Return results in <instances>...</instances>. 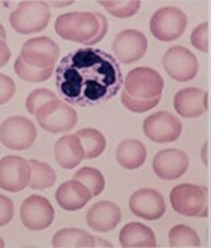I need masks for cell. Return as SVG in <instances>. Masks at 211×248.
Listing matches in <instances>:
<instances>
[{"label":"cell","instance_id":"e575fe53","mask_svg":"<svg viewBox=\"0 0 211 248\" xmlns=\"http://www.w3.org/2000/svg\"><path fill=\"white\" fill-rule=\"evenodd\" d=\"M96 16H97V19H98V23H100V29H98V33H97V36L93 39V41H90L87 45H94V44H98L101 39H104V36H106V33H107V29H109V23H107V19L101 15V13H96Z\"/></svg>","mask_w":211,"mask_h":248},{"label":"cell","instance_id":"8992f818","mask_svg":"<svg viewBox=\"0 0 211 248\" xmlns=\"http://www.w3.org/2000/svg\"><path fill=\"white\" fill-rule=\"evenodd\" d=\"M187 25L188 17L182 10L178 7H162L158 9L152 16L149 28L156 39L162 42H171L178 39L185 32Z\"/></svg>","mask_w":211,"mask_h":248},{"label":"cell","instance_id":"3957f363","mask_svg":"<svg viewBox=\"0 0 211 248\" xmlns=\"http://www.w3.org/2000/svg\"><path fill=\"white\" fill-rule=\"evenodd\" d=\"M51 19V10L47 1H20L10 15V26L22 35L44 31Z\"/></svg>","mask_w":211,"mask_h":248},{"label":"cell","instance_id":"83f0119b","mask_svg":"<svg viewBox=\"0 0 211 248\" xmlns=\"http://www.w3.org/2000/svg\"><path fill=\"white\" fill-rule=\"evenodd\" d=\"M54 71V66L49 68H33L28 63H25L23 60L19 57L15 62V72L17 74V77L26 82H42L47 81L48 78H51Z\"/></svg>","mask_w":211,"mask_h":248},{"label":"cell","instance_id":"4316f807","mask_svg":"<svg viewBox=\"0 0 211 248\" xmlns=\"http://www.w3.org/2000/svg\"><path fill=\"white\" fill-rule=\"evenodd\" d=\"M169 246L172 248L200 247V237L187 225H175L169 231Z\"/></svg>","mask_w":211,"mask_h":248},{"label":"cell","instance_id":"52a82bcc","mask_svg":"<svg viewBox=\"0 0 211 248\" xmlns=\"http://www.w3.org/2000/svg\"><path fill=\"white\" fill-rule=\"evenodd\" d=\"M125 91L133 97L141 100L156 98L162 95L165 82L163 78L155 69L147 66H141L132 69L123 81Z\"/></svg>","mask_w":211,"mask_h":248},{"label":"cell","instance_id":"4fadbf2b","mask_svg":"<svg viewBox=\"0 0 211 248\" xmlns=\"http://www.w3.org/2000/svg\"><path fill=\"white\" fill-rule=\"evenodd\" d=\"M31 181L29 162L17 156H4L0 160V187L7 192H20Z\"/></svg>","mask_w":211,"mask_h":248},{"label":"cell","instance_id":"603a6c76","mask_svg":"<svg viewBox=\"0 0 211 248\" xmlns=\"http://www.w3.org/2000/svg\"><path fill=\"white\" fill-rule=\"evenodd\" d=\"M52 246L57 248H90L96 246V238L78 228H64L54 235Z\"/></svg>","mask_w":211,"mask_h":248},{"label":"cell","instance_id":"9a60e30c","mask_svg":"<svg viewBox=\"0 0 211 248\" xmlns=\"http://www.w3.org/2000/svg\"><path fill=\"white\" fill-rule=\"evenodd\" d=\"M130 211L146 221H156L162 218L166 211L163 196L155 189H139L136 190L129 201Z\"/></svg>","mask_w":211,"mask_h":248},{"label":"cell","instance_id":"d6a6232c","mask_svg":"<svg viewBox=\"0 0 211 248\" xmlns=\"http://www.w3.org/2000/svg\"><path fill=\"white\" fill-rule=\"evenodd\" d=\"M15 93H16L15 81L7 75L0 74V106L10 101V98L15 95Z\"/></svg>","mask_w":211,"mask_h":248},{"label":"cell","instance_id":"cb8c5ba5","mask_svg":"<svg viewBox=\"0 0 211 248\" xmlns=\"http://www.w3.org/2000/svg\"><path fill=\"white\" fill-rule=\"evenodd\" d=\"M75 136L81 141L84 159L98 157L106 150V137L96 128H82L77 131Z\"/></svg>","mask_w":211,"mask_h":248},{"label":"cell","instance_id":"8fae6325","mask_svg":"<svg viewBox=\"0 0 211 248\" xmlns=\"http://www.w3.org/2000/svg\"><path fill=\"white\" fill-rule=\"evenodd\" d=\"M54 208L51 202L39 195H32L23 201L20 206L22 224L32 231H41L48 228L54 221Z\"/></svg>","mask_w":211,"mask_h":248},{"label":"cell","instance_id":"e0dca14e","mask_svg":"<svg viewBox=\"0 0 211 248\" xmlns=\"http://www.w3.org/2000/svg\"><path fill=\"white\" fill-rule=\"evenodd\" d=\"M209 95L200 88H184L179 90L174 97V107L181 117L194 119L200 117L207 111Z\"/></svg>","mask_w":211,"mask_h":248},{"label":"cell","instance_id":"44dd1931","mask_svg":"<svg viewBox=\"0 0 211 248\" xmlns=\"http://www.w3.org/2000/svg\"><path fill=\"white\" fill-rule=\"evenodd\" d=\"M122 247L126 248H153L156 247L155 232L139 222L126 224L119 235Z\"/></svg>","mask_w":211,"mask_h":248},{"label":"cell","instance_id":"ba28073f","mask_svg":"<svg viewBox=\"0 0 211 248\" xmlns=\"http://www.w3.org/2000/svg\"><path fill=\"white\" fill-rule=\"evenodd\" d=\"M35 124L26 117H9L0 124V141L10 150H26L36 140Z\"/></svg>","mask_w":211,"mask_h":248},{"label":"cell","instance_id":"5bb4252c","mask_svg":"<svg viewBox=\"0 0 211 248\" xmlns=\"http://www.w3.org/2000/svg\"><path fill=\"white\" fill-rule=\"evenodd\" d=\"M147 49V39L146 36L135 29H126L122 31L119 35H116L113 41V52L114 58L117 61L125 63L139 61L143 58Z\"/></svg>","mask_w":211,"mask_h":248},{"label":"cell","instance_id":"ac0fdd59","mask_svg":"<svg viewBox=\"0 0 211 248\" xmlns=\"http://www.w3.org/2000/svg\"><path fill=\"white\" fill-rule=\"evenodd\" d=\"M120 208L110 201L97 202L87 212V224L98 232L113 231L120 222Z\"/></svg>","mask_w":211,"mask_h":248},{"label":"cell","instance_id":"74e56055","mask_svg":"<svg viewBox=\"0 0 211 248\" xmlns=\"http://www.w3.org/2000/svg\"><path fill=\"white\" fill-rule=\"evenodd\" d=\"M71 3H72V1H68V3H57V1H54L52 4H54V6H65V4H71Z\"/></svg>","mask_w":211,"mask_h":248},{"label":"cell","instance_id":"4dcf8cb0","mask_svg":"<svg viewBox=\"0 0 211 248\" xmlns=\"http://www.w3.org/2000/svg\"><path fill=\"white\" fill-rule=\"evenodd\" d=\"M159 100H161V97L149 98V100H141V98H133V97H130L126 91L122 93V103H123V106H125L128 110L133 111V113H145V111H147V110L156 107L158 103H159Z\"/></svg>","mask_w":211,"mask_h":248},{"label":"cell","instance_id":"836d02e7","mask_svg":"<svg viewBox=\"0 0 211 248\" xmlns=\"http://www.w3.org/2000/svg\"><path fill=\"white\" fill-rule=\"evenodd\" d=\"M13 212H15L13 202L7 196L0 195V227L9 224L12 221Z\"/></svg>","mask_w":211,"mask_h":248},{"label":"cell","instance_id":"5b68a950","mask_svg":"<svg viewBox=\"0 0 211 248\" xmlns=\"http://www.w3.org/2000/svg\"><path fill=\"white\" fill-rule=\"evenodd\" d=\"M38 124L49 133H65L77 124V113L68 103L51 100L36 111Z\"/></svg>","mask_w":211,"mask_h":248},{"label":"cell","instance_id":"f35d334b","mask_svg":"<svg viewBox=\"0 0 211 248\" xmlns=\"http://www.w3.org/2000/svg\"><path fill=\"white\" fill-rule=\"evenodd\" d=\"M4 247V241L1 240V237H0V248H3Z\"/></svg>","mask_w":211,"mask_h":248},{"label":"cell","instance_id":"7a4b0ae2","mask_svg":"<svg viewBox=\"0 0 211 248\" xmlns=\"http://www.w3.org/2000/svg\"><path fill=\"white\" fill-rule=\"evenodd\" d=\"M100 29L96 13L91 12H71L64 13L55 20V32L67 41L77 44H88L93 41Z\"/></svg>","mask_w":211,"mask_h":248},{"label":"cell","instance_id":"f1b7e54d","mask_svg":"<svg viewBox=\"0 0 211 248\" xmlns=\"http://www.w3.org/2000/svg\"><path fill=\"white\" fill-rule=\"evenodd\" d=\"M109 13H112L116 17L125 19L133 16L141 9V1L138 0H125V1H98Z\"/></svg>","mask_w":211,"mask_h":248},{"label":"cell","instance_id":"2e32d148","mask_svg":"<svg viewBox=\"0 0 211 248\" xmlns=\"http://www.w3.org/2000/svg\"><path fill=\"white\" fill-rule=\"evenodd\" d=\"M190 165V159L185 152L178 149H166L159 152L152 163L153 172L163 181H174L181 178Z\"/></svg>","mask_w":211,"mask_h":248},{"label":"cell","instance_id":"6da1fadb","mask_svg":"<svg viewBox=\"0 0 211 248\" xmlns=\"http://www.w3.org/2000/svg\"><path fill=\"white\" fill-rule=\"evenodd\" d=\"M123 81L119 61L109 52L91 46L65 55L55 71L58 94L78 107L109 101L122 90Z\"/></svg>","mask_w":211,"mask_h":248},{"label":"cell","instance_id":"d4e9b609","mask_svg":"<svg viewBox=\"0 0 211 248\" xmlns=\"http://www.w3.org/2000/svg\"><path fill=\"white\" fill-rule=\"evenodd\" d=\"M29 166H31V181L29 186L32 189H47L55 184L57 175L55 170L44 162H38L35 159L29 160Z\"/></svg>","mask_w":211,"mask_h":248},{"label":"cell","instance_id":"7c38bea8","mask_svg":"<svg viewBox=\"0 0 211 248\" xmlns=\"http://www.w3.org/2000/svg\"><path fill=\"white\" fill-rule=\"evenodd\" d=\"M143 131L145 136L152 141L171 143L179 139L182 124L174 114L168 111H158L145 120Z\"/></svg>","mask_w":211,"mask_h":248},{"label":"cell","instance_id":"7402d4cb","mask_svg":"<svg viewBox=\"0 0 211 248\" xmlns=\"http://www.w3.org/2000/svg\"><path fill=\"white\" fill-rule=\"evenodd\" d=\"M116 159L119 165L126 169H138L146 160V147L136 139H128L119 144Z\"/></svg>","mask_w":211,"mask_h":248},{"label":"cell","instance_id":"f546056e","mask_svg":"<svg viewBox=\"0 0 211 248\" xmlns=\"http://www.w3.org/2000/svg\"><path fill=\"white\" fill-rule=\"evenodd\" d=\"M51 100H57V94L52 93L51 90H47V88H38L35 91H32L28 98H26V110L31 113V114H36L38 108L44 104H47L48 101Z\"/></svg>","mask_w":211,"mask_h":248},{"label":"cell","instance_id":"1f68e13d","mask_svg":"<svg viewBox=\"0 0 211 248\" xmlns=\"http://www.w3.org/2000/svg\"><path fill=\"white\" fill-rule=\"evenodd\" d=\"M191 44L198 51H203V52H209L210 51V23L209 22L197 26L193 31Z\"/></svg>","mask_w":211,"mask_h":248},{"label":"cell","instance_id":"277c9868","mask_svg":"<svg viewBox=\"0 0 211 248\" xmlns=\"http://www.w3.org/2000/svg\"><path fill=\"white\" fill-rule=\"evenodd\" d=\"M169 199L174 211L184 217L206 218L209 215L207 189L204 186L193 184L175 186L169 193Z\"/></svg>","mask_w":211,"mask_h":248},{"label":"cell","instance_id":"ffe728a7","mask_svg":"<svg viewBox=\"0 0 211 248\" xmlns=\"http://www.w3.org/2000/svg\"><path fill=\"white\" fill-rule=\"evenodd\" d=\"M55 160L64 169H74L84 159V150L80 139L72 136H63L55 143Z\"/></svg>","mask_w":211,"mask_h":248},{"label":"cell","instance_id":"d590c367","mask_svg":"<svg viewBox=\"0 0 211 248\" xmlns=\"http://www.w3.org/2000/svg\"><path fill=\"white\" fill-rule=\"evenodd\" d=\"M10 60V49L4 41H0V66H4Z\"/></svg>","mask_w":211,"mask_h":248},{"label":"cell","instance_id":"9c48e42d","mask_svg":"<svg viewBox=\"0 0 211 248\" xmlns=\"http://www.w3.org/2000/svg\"><path fill=\"white\" fill-rule=\"evenodd\" d=\"M162 63L168 75L178 82L191 81L197 77L200 68L195 55L184 46L169 48L163 55Z\"/></svg>","mask_w":211,"mask_h":248},{"label":"cell","instance_id":"8d00e7d4","mask_svg":"<svg viewBox=\"0 0 211 248\" xmlns=\"http://www.w3.org/2000/svg\"><path fill=\"white\" fill-rule=\"evenodd\" d=\"M6 31H4V28H3V25L0 23V41H4L6 42Z\"/></svg>","mask_w":211,"mask_h":248},{"label":"cell","instance_id":"30bf717a","mask_svg":"<svg viewBox=\"0 0 211 248\" xmlns=\"http://www.w3.org/2000/svg\"><path fill=\"white\" fill-rule=\"evenodd\" d=\"M60 57V46L51 38L39 36L29 39L20 49V58L33 68L54 66Z\"/></svg>","mask_w":211,"mask_h":248},{"label":"cell","instance_id":"484cf974","mask_svg":"<svg viewBox=\"0 0 211 248\" xmlns=\"http://www.w3.org/2000/svg\"><path fill=\"white\" fill-rule=\"evenodd\" d=\"M74 181L81 182L90 190L91 196H98L104 190V186H106V181L101 172L90 166H84L80 170H77L74 175Z\"/></svg>","mask_w":211,"mask_h":248},{"label":"cell","instance_id":"d6986e66","mask_svg":"<svg viewBox=\"0 0 211 248\" xmlns=\"http://www.w3.org/2000/svg\"><path fill=\"white\" fill-rule=\"evenodd\" d=\"M58 205L65 211H77L88 203L91 199L90 190L78 181L65 182L55 192Z\"/></svg>","mask_w":211,"mask_h":248}]
</instances>
